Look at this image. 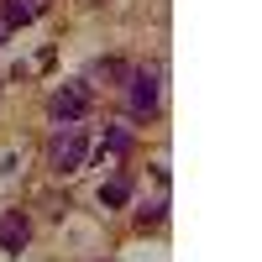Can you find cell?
I'll use <instances>...</instances> for the list:
<instances>
[{
    "mask_svg": "<svg viewBox=\"0 0 262 262\" xmlns=\"http://www.w3.org/2000/svg\"><path fill=\"white\" fill-rule=\"evenodd\" d=\"M84 158H90V137H84V126H58L53 142H48V168L53 173H79Z\"/></svg>",
    "mask_w": 262,
    "mask_h": 262,
    "instance_id": "cell-1",
    "label": "cell"
},
{
    "mask_svg": "<svg viewBox=\"0 0 262 262\" xmlns=\"http://www.w3.org/2000/svg\"><path fill=\"white\" fill-rule=\"evenodd\" d=\"M90 105H95V90H90L84 79H69V84H58V90H53V105H48V111H53L58 126H69V121H84V116H90Z\"/></svg>",
    "mask_w": 262,
    "mask_h": 262,
    "instance_id": "cell-2",
    "label": "cell"
},
{
    "mask_svg": "<svg viewBox=\"0 0 262 262\" xmlns=\"http://www.w3.org/2000/svg\"><path fill=\"white\" fill-rule=\"evenodd\" d=\"M131 116H158V74H131Z\"/></svg>",
    "mask_w": 262,
    "mask_h": 262,
    "instance_id": "cell-3",
    "label": "cell"
},
{
    "mask_svg": "<svg viewBox=\"0 0 262 262\" xmlns=\"http://www.w3.org/2000/svg\"><path fill=\"white\" fill-rule=\"evenodd\" d=\"M27 242H32V221L21 210H6L0 215V252H21Z\"/></svg>",
    "mask_w": 262,
    "mask_h": 262,
    "instance_id": "cell-4",
    "label": "cell"
},
{
    "mask_svg": "<svg viewBox=\"0 0 262 262\" xmlns=\"http://www.w3.org/2000/svg\"><path fill=\"white\" fill-rule=\"evenodd\" d=\"M27 21H32L27 0H6V6H0V32H16V27H27Z\"/></svg>",
    "mask_w": 262,
    "mask_h": 262,
    "instance_id": "cell-5",
    "label": "cell"
},
{
    "mask_svg": "<svg viewBox=\"0 0 262 262\" xmlns=\"http://www.w3.org/2000/svg\"><path fill=\"white\" fill-rule=\"evenodd\" d=\"M126 200H131V179H126V173H121V179H111V184L100 189V205H105V210H121Z\"/></svg>",
    "mask_w": 262,
    "mask_h": 262,
    "instance_id": "cell-6",
    "label": "cell"
},
{
    "mask_svg": "<svg viewBox=\"0 0 262 262\" xmlns=\"http://www.w3.org/2000/svg\"><path fill=\"white\" fill-rule=\"evenodd\" d=\"M105 152H111V158H126V152H131V131H126V126H111V131H105L100 158H105Z\"/></svg>",
    "mask_w": 262,
    "mask_h": 262,
    "instance_id": "cell-7",
    "label": "cell"
},
{
    "mask_svg": "<svg viewBox=\"0 0 262 262\" xmlns=\"http://www.w3.org/2000/svg\"><path fill=\"white\" fill-rule=\"evenodd\" d=\"M163 215H168V200H152V205L137 210V226H142V231H147V226H163Z\"/></svg>",
    "mask_w": 262,
    "mask_h": 262,
    "instance_id": "cell-8",
    "label": "cell"
},
{
    "mask_svg": "<svg viewBox=\"0 0 262 262\" xmlns=\"http://www.w3.org/2000/svg\"><path fill=\"white\" fill-rule=\"evenodd\" d=\"M27 6H32V16H42V11H48V6H53V0H27Z\"/></svg>",
    "mask_w": 262,
    "mask_h": 262,
    "instance_id": "cell-9",
    "label": "cell"
},
{
    "mask_svg": "<svg viewBox=\"0 0 262 262\" xmlns=\"http://www.w3.org/2000/svg\"><path fill=\"white\" fill-rule=\"evenodd\" d=\"M0 37H6V32H0Z\"/></svg>",
    "mask_w": 262,
    "mask_h": 262,
    "instance_id": "cell-10",
    "label": "cell"
}]
</instances>
